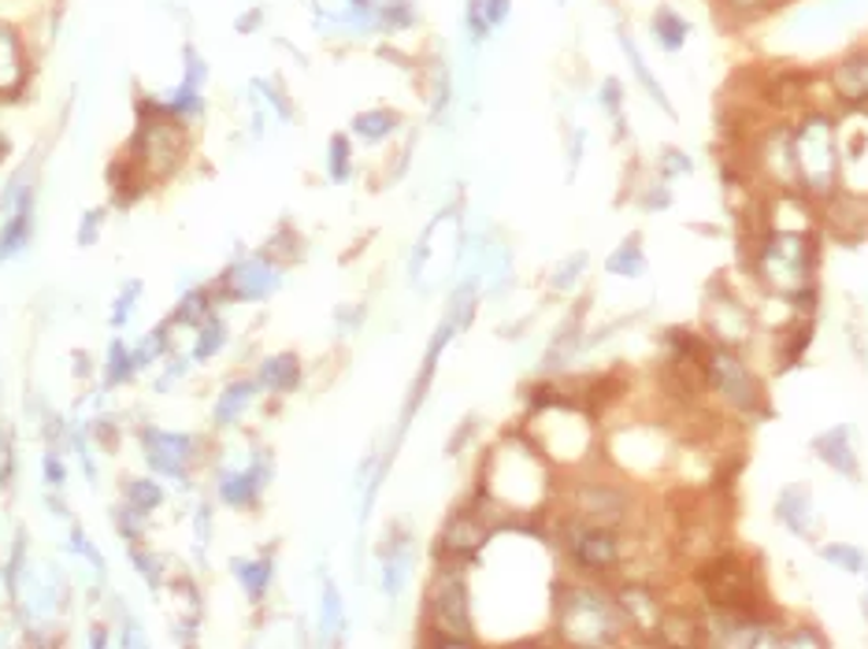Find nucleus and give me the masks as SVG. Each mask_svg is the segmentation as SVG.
I'll list each match as a JSON object with an SVG mask.
<instances>
[{"label":"nucleus","instance_id":"473e14b6","mask_svg":"<svg viewBox=\"0 0 868 649\" xmlns=\"http://www.w3.org/2000/svg\"><path fill=\"white\" fill-rule=\"evenodd\" d=\"M720 8H724L728 15H735V19H743V23H754V19L760 15H773L779 12V0H717Z\"/></svg>","mask_w":868,"mask_h":649},{"label":"nucleus","instance_id":"f03ea898","mask_svg":"<svg viewBox=\"0 0 868 649\" xmlns=\"http://www.w3.org/2000/svg\"><path fill=\"white\" fill-rule=\"evenodd\" d=\"M794 142V190L809 201L824 204L843 190V145H838V120L821 104H805L791 123Z\"/></svg>","mask_w":868,"mask_h":649},{"label":"nucleus","instance_id":"e433bc0d","mask_svg":"<svg viewBox=\"0 0 868 649\" xmlns=\"http://www.w3.org/2000/svg\"><path fill=\"white\" fill-rule=\"evenodd\" d=\"M238 575H241V583H246V590L252 594V602H260V594H264V586H268V579H271L268 560H260V564H241Z\"/></svg>","mask_w":868,"mask_h":649},{"label":"nucleus","instance_id":"79ce46f5","mask_svg":"<svg viewBox=\"0 0 868 649\" xmlns=\"http://www.w3.org/2000/svg\"><path fill=\"white\" fill-rule=\"evenodd\" d=\"M583 142H587V134L575 131V142L568 145V179L575 171H579V160H583Z\"/></svg>","mask_w":868,"mask_h":649},{"label":"nucleus","instance_id":"f257e3e1","mask_svg":"<svg viewBox=\"0 0 868 649\" xmlns=\"http://www.w3.org/2000/svg\"><path fill=\"white\" fill-rule=\"evenodd\" d=\"M553 631L564 646L579 649H609L631 642V627L620 613L612 586L583 575L553 586Z\"/></svg>","mask_w":868,"mask_h":649},{"label":"nucleus","instance_id":"4be33fe9","mask_svg":"<svg viewBox=\"0 0 868 649\" xmlns=\"http://www.w3.org/2000/svg\"><path fill=\"white\" fill-rule=\"evenodd\" d=\"M579 346H583V323H579V316H575V320L564 323V327L557 331V338H553V346L545 349L542 368L545 371H561L564 363H568L575 353H579Z\"/></svg>","mask_w":868,"mask_h":649},{"label":"nucleus","instance_id":"7ed1b4c3","mask_svg":"<svg viewBox=\"0 0 868 649\" xmlns=\"http://www.w3.org/2000/svg\"><path fill=\"white\" fill-rule=\"evenodd\" d=\"M701 376H706L709 401H717V409L728 412V416L757 423L773 412L765 379H760V371L749 363L743 349L709 342L706 357H701Z\"/></svg>","mask_w":868,"mask_h":649},{"label":"nucleus","instance_id":"2eb2a0df","mask_svg":"<svg viewBox=\"0 0 868 649\" xmlns=\"http://www.w3.org/2000/svg\"><path fill=\"white\" fill-rule=\"evenodd\" d=\"M809 449H813V457L821 460L827 471H835L838 479H846V483H861V460H857L850 423H835V427L813 435Z\"/></svg>","mask_w":868,"mask_h":649},{"label":"nucleus","instance_id":"4c0bfd02","mask_svg":"<svg viewBox=\"0 0 868 649\" xmlns=\"http://www.w3.org/2000/svg\"><path fill=\"white\" fill-rule=\"evenodd\" d=\"M324 627L330 635H338L341 627H346V613H341V597H338L335 583H327L324 590Z\"/></svg>","mask_w":868,"mask_h":649},{"label":"nucleus","instance_id":"f704fd0d","mask_svg":"<svg viewBox=\"0 0 868 649\" xmlns=\"http://www.w3.org/2000/svg\"><path fill=\"white\" fill-rule=\"evenodd\" d=\"M249 398H252V387H249V382H238V387H230L227 393H223V401H219V409H216V419H219V423H230L241 409L249 405Z\"/></svg>","mask_w":868,"mask_h":649},{"label":"nucleus","instance_id":"5701e85b","mask_svg":"<svg viewBox=\"0 0 868 649\" xmlns=\"http://www.w3.org/2000/svg\"><path fill=\"white\" fill-rule=\"evenodd\" d=\"M816 553H821L824 564H832V568H838V572H846V575H865V568H868L865 549L854 546V542H843V538H832V542H824L821 549H816Z\"/></svg>","mask_w":868,"mask_h":649},{"label":"nucleus","instance_id":"0eeeda50","mask_svg":"<svg viewBox=\"0 0 868 649\" xmlns=\"http://www.w3.org/2000/svg\"><path fill=\"white\" fill-rule=\"evenodd\" d=\"M424 627L427 642L435 646H472V590L461 572V564H442V572L431 579L424 602Z\"/></svg>","mask_w":868,"mask_h":649},{"label":"nucleus","instance_id":"b1692460","mask_svg":"<svg viewBox=\"0 0 868 649\" xmlns=\"http://www.w3.org/2000/svg\"><path fill=\"white\" fill-rule=\"evenodd\" d=\"M397 126H402V115L394 108H368V112H360L353 120V134L364 137V142H383Z\"/></svg>","mask_w":868,"mask_h":649},{"label":"nucleus","instance_id":"c756f323","mask_svg":"<svg viewBox=\"0 0 868 649\" xmlns=\"http://www.w3.org/2000/svg\"><path fill=\"white\" fill-rule=\"evenodd\" d=\"M327 171L335 182H346L353 175V145H349L346 134L330 137V153H327Z\"/></svg>","mask_w":868,"mask_h":649},{"label":"nucleus","instance_id":"1a4fd4ad","mask_svg":"<svg viewBox=\"0 0 868 649\" xmlns=\"http://www.w3.org/2000/svg\"><path fill=\"white\" fill-rule=\"evenodd\" d=\"M701 334L709 342H720V346L731 349H746L757 334V320L749 301L731 287L728 279H713L706 290V301H701Z\"/></svg>","mask_w":868,"mask_h":649},{"label":"nucleus","instance_id":"37998d69","mask_svg":"<svg viewBox=\"0 0 868 649\" xmlns=\"http://www.w3.org/2000/svg\"><path fill=\"white\" fill-rule=\"evenodd\" d=\"M349 8H375V0H349Z\"/></svg>","mask_w":868,"mask_h":649},{"label":"nucleus","instance_id":"9b49d317","mask_svg":"<svg viewBox=\"0 0 868 649\" xmlns=\"http://www.w3.org/2000/svg\"><path fill=\"white\" fill-rule=\"evenodd\" d=\"M609 454L620 465V475H639L646 479L653 471H661L672 457V441L657 423L635 419L631 427H620V435L609 438Z\"/></svg>","mask_w":868,"mask_h":649},{"label":"nucleus","instance_id":"ddd939ff","mask_svg":"<svg viewBox=\"0 0 868 649\" xmlns=\"http://www.w3.org/2000/svg\"><path fill=\"white\" fill-rule=\"evenodd\" d=\"M773 516L798 542H816L821 538V508H816V494L809 483H787L779 490Z\"/></svg>","mask_w":868,"mask_h":649},{"label":"nucleus","instance_id":"a19ab883","mask_svg":"<svg viewBox=\"0 0 868 649\" xmlns=\"http://www.w3.org/2000/svg\"><path fill=\"white\" fill-rule=\"evenodd\" d=\"M208 331H212V334H208V338H201V346H198V360L212 357V353H216V346L223 342V327H219V323H212Z\"/></svg>","mask_w":868,"mask_h":649},{"label":"nucleus","instance_id":"423d86ee","mask_svg":"<svg viewBox=\"0 0 868 649\" xmlns=\"http://www.w3.org/2000/svg\"><path fill=\"white\" fill-rule=\"evenodd\" d=\"M545 486H550V479H545V465L534 454V446L512 441V446H497L491 454L483 490L497 505H509L512 513H534L545 497Z\"/></svg>","mask_w":868,"mask_h":649},{"label":"nucleus","instance_id":"a211bd4d","mask_svg":"<svg viewBox=\"0 0 868 649\" xmlns=\"http://www.w3.org/2000/svg\"><path fill=\"white\" fill-rule=\"evenodd\" d=\"M813 338H816L813 316H794L784 331H776V368L779 371L798 368L802 357L809 353V346H813Z\"/></svg>","mask_w":868,"mask_h":649},{"label":"nucleus","instance_id":"bb28decb","mask_svg":"<svg viewBox=\"0 0 868 649\" xmlns=\"http://www.w3.org/2000/svg\"><path fill=\"white\" fill-rule=\"evenodd\" d=\"M635 204L642 212L657 215V212H668L672 204H676V193H672V182H665L661 175H653L650 182H642V190L635 197Z\"/></svg>","mask_w":868,"mask_h":649},{"label":"nucleus","instance_id":"cd10ccee","mask_svg":"<svg viewBox=\"0 0 868 649\" xmlns=\"http://www.w3.org/2000/svg\"><path fill=\"white\" fill-rule=\"evenodd\" d=\"M598 104L601 112L609 115L612 123H617V137H628V126H623V82L620 78H601L598 86Z\"/></svg>","mask_w":868,"mask_h":649},{"label":"nucleus","instance_id":"a878e982","mask_svg":"<svg viewBox=\"0 0 868 649\" xmlns=\"http://www.w3.org/2000/svg\"><path fill=\"white\" fill-rule=\"evenodd\" d=\"M297 376H301L297 357H275V360H268L264 368H260V382H264L268 390H279V393L294 390Z\"/></svg>","mask_w":868,"mask_h":649},{"label":"nucleus","instance_id":"c85d7f7f","mask_svg":"<svg viewBox=\"0 0 868 649\" xmlns=\"http://www.w3.org/2000/svg\"><path fill=\"white\" fill-rule=\"evenodd\" d=\"M784 646H787V649H798V646L827 649V646H832V638H827V635L821 631V624H813V619H798V624H787Z\"/></svg>","mask_w":868,"mask_h":649},{"label":"nucleus","instance_id":"c9c22d12","mask_svg":"<svg viewBox=\"0 0 868 649\" xmlns=\"http://www.w3.org/2000/svg\"><path fill=\"white\" fill-rule=\"evenodd\" d=\"M464 23H467V34H472L475 45L486 42V37H491V31H494V23L486 19L483 0H467V4H464Z\"/></svg>","mask_w":868,"mask_h":649},{"label":"nucleus","instance_id":"72a5a7b5","mask_svg":"<svg viewBox=\"0 0 868 649\" xmlns=\"http://www.w3.org/2000/svg\"><path fill=\"white\" fill-rule=\"evenodd\" d=\"M23 67H19V45L8 31H0V86H15Z\"/></svg>","mask_w":868,"mask_h":649},{"label":"nucleus","instance_id":"aec40b11","mask_svg":"<svg viewBox=\"0 0 868 649\" xmlns=\"http://www.w3.org/2000/svg\"><path fill=\"white\" fill-rule=\"evenodd\" d=\"M605 271H609L612 279H642V275L650 271L646 249H642V234H628V238L605 257Z\"/></svg>","mask_w":868,"mask_h":649},{"label":"nucleus","instance_id":"39448f33","mask_svg":"<svg viewBox=\"0 0 868 649\" xmlns=\"http://www.w3.org/2000/svg\"><path fill=\"white\" fill-rule=\"evenodd\" d=\"M557 538H561V553L575 575L601 579V583L631 575V546H635L631 530L590 524V519L579 516H564Z\"/></svg>","mask_w":868,"mask_h":649},{"label":"nucleus","instance_id":"6e6552de","mask_svg":"<svg viewBox=\"0 0 868 649\" xmlns=\"http://www.w3.org/2000/svg\"><path fill=\"white\" fill-rule=\"evenodd\" d=\"M701 646L724 649H776L784 646L787 619L773 605L765 608H720L701 605Z\"/></svg>","mask_w":868,"mask_h":649},{"label":"nucleus","instance_id":"58836bf2","mask_svg":"<svg viewBox=\"0 0 868 649\" xmlns=\"http://www.w3.org/2000/svg\"><path fill=\"white\" fill-rule=\"evenodd\" d=\"M131 501H134V508H138V513H145V508L160 505V490H156L153 483H134L131 486Z\"/></svg>","mask_w":868,"mask_h":649},{"label":"nucleus","instance_id":"ea45409f","mask_svg":"<svg viewBox=\"0 0 868 649\" xmlns=\"http://www.w3.org/2000/svg\"><path fill=\"white\" fill-rule=\"evenodd\" d=\"M483 8H486V19H491L494 26H501L512 12V0H483Z\"/></svg>","mask_w":868,"mask_h":649},{"label":"nucleus","instance_id":"dca6fc26","mask_svg":"<svg viewBox=\"0 0 868 649\" xmlns=\"http://www.w3.org/2000/svg\"><path fill=\"white\" fill-rule=\"evenodd\" d=\"M827 82H832V97L843 108H854V112L868 108V45L838 56L827 71Z\"/></svg>","mask_w":868,"mask_h":649},{"label":"nucleus","instance_id":"a18cd8bd","mask_svg":"<svg viewBox=\"0 0 868 649\" xmlns=\"http://www.w3.org/2000/svg\"><path fill=\"white\" fill-rule=\"evenodd\" d=\"M557 4H568V0H557Z\"/></svg>","mask_w":868,"mask_h":649},{"label":"nucleus","instance_id":"7c9ffc66","mask_svg":"<svg viewBox=\"0 0 868 649\" xmlns=\"http://www.w3.org/2000/svg\"><path fill=\"white\" fill-rule=\"evenodd\" d=\"M587 264H590L587 253H572L568 260L557 264V271H553L550 287L557 290V293H572L575 287H579V279H583V271H587Z\"/></svg>","mask_w":868,"mask_h":649},{"label":"nucleus","instance_id":"9d476101","mask_svg":"<svg viewBox=\"0 0 868 649\" xmlns=\"http://www.w3.org/2000/svg\"><path fill=\"white\" fill-rule=\"evenodd\" d=\"M568 516L631 530L635 527V516H639V497H635V490H631L628 475H620V479H579V483L572 486Z\"/></svg>","mask_w":868,"mask_h":649},{"label":"nucleus","instance_id":"f8f14e48","mask_svg":"<svg viewBox=\"0 0 868 649\" xmlns=\"http://www.w3.org/2000/svg\"><path fill=\"white\" fill-rule=\"evenodd\" d=\"M612 594H617L620 613L631 627V638H639V642H661V619H665L668 608L665 590L653 586L642 575H620Z\"/></svg>","mask_w":868,"mask_h":649},{"label":"nucleus","instance_id":"393cba45","mask_svg":"<svg viewBox=\"0 0 868 649\" xmlns=\"http://www.w3.org/2000/svg\"><path fill=\"white\" fill-rule=\"evenodd\" d=\"M653 167H657V175L665 182H676V179H687V175H695V160H690V153H683L679 145H661Z\"/></svg>","mask_w":868,"mask_h":649},{"label":"nucleus","instance_id":"20e7f679","mask_svg":"<svg viewBox=\"0 0 868 649\" xmlns=\"http://www.w3.org/2000/svg\"><path fill=\"white\" fill-rule=\"evenodd\" d=\"M690 583H695L701 605L720 608H765L768 590L765 572H760L757 557L743 549H709L706 557L690 568Z\"/></svg>","mask_w":868,"mask_h":649},{"label":"nucleus","instance_id":"4468645a","mask_svg":"<svg viewBox=\"0 0 868 649\" xmlns=\"http://www.w3.org/2000/svg\"><path fill=\"white\" fill-rule=\"evenodd\" d=\"M486 542H491V527L483 524L480 513L464 508V513L450 516V524L438 535V557L442 564H464V560L480 557Z\"/></svg>","mask_w":868,"mask_h":649},{"label":"nucleus","instance_id":"412c9836","mask_svg":"<svg viewBox=\"0 0 868 649\" xmlns=\"http://www.w3.org/2000/svg\"><path fill=\"white\" fill-rule=\"evenodd\" d=\"M408 568H413V542H408V538H394V542L383 549V590L390 597L402 594Z\"/></svg>","mask_w":868,"mask_h":649},{"label":"nucleus","instance_id":"f3484780","mask_svg":"<svg viewBox=\"0 0 868 649\" xmlns=\"http://www.w3.org/2000/svg\"><path fill=\"white\" fill-rule=\"evenodd\" d=\"M617 42H620V53H623V60L631 64V75H635V82L642 86V93L650 97L653 104L661 108V112L668 115V120H676V104L668 101V93H665V86L657 82V78H653V71H650V64H646V56H642V48H639V42L635 37H631V31L628 26H617Z\"/></svg>","mask_w":868,"mask_h":649},{"label":"nucleus","instance_id":"2f4dec72","mask_svg":"<svg viewBox=\"0 0 868 649\" xmlns=\"http://www.w3.org/2000/svg\"><path fill=\"white\" fill-rule=\"evenodd\" d=\"M375 15L383 31H405V26L416 23L413 0H386V4H375Z\"/></svg>","mask_w":868,"mask_h":649},{"label":"nucleus","instance_id":"6ab92c4d","mask_svg":"<svg viewBox=\"0 0 868 649\" xmlns=\"http://www.w3.org/2000/svg\"><path fill=\"white\" fill-rule=\"evenodd\" d=\"M650 34L661 53H679L690 42V23L672 4H657L650 15Z\"/></svg>","mask_w":868,"mask_h":649},{"label":"nucleus","instance_id":"c03bdc74","mask_svg":"<svg viewBox=\"0 0 868 649\" xmlns=\"http://www.w3.org/2000/svg\"><path fill=\"white\" fill-rule=\"evenodd\" d=\"M861 616H865V624H868V590H865V597H861Z\"/></svg>","mask_w":868,"mask_h":649}]
</instances>
